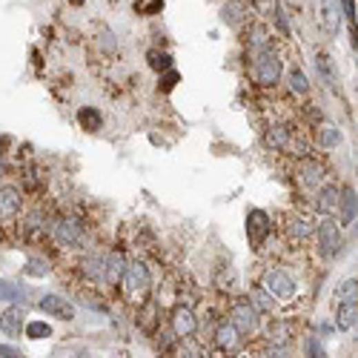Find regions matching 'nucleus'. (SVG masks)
<instances>
[{"instance_id":"4c0bfd02","label":"nucleus","mask_w":358,"mask_h":358,"mask_svg":"<svg viewBox=\"0 0 358 358\" xmlns=\"http://www.w3.org/2000/svg\"><path fill=\"white\" fill-rule=\"evenodd\" d=\"M178 81H181V74H178L175 69H169V72H163V74H161V81H158V86H161V92H172Z\"/></svg>"},{"instance_id":"a19ab883","label":"nucleus","mask_w":358,"mask_h":358,"mask_svg":"<svg viewBox=\"0 0 358 358\" xmlns=\"http://www.w3.org/2000/svg\"><path fill=\"white\" fill-rule=\"evenodd\" d=\"M3 172H6V163H3V158H0V178H3Z\"/></svg>"},{"instance_id":"37998d69","label":"nucleus","mask_w":358,"mask_h":358,"mask_svg":"<svg viewBox=\"0 0 358 358\" xmlns=\"http://www.w3.org/2000/svg\"><path fill=\"white\" fill-rule=\"evenodd\" d=\"M69 3H74V6H81V3H83V0H69Z\"/></svg>"},{"instance_id":"f704fd0d","label":"nucleus","mask_w":358,"mask_h":358,"mask_svg":"<svg viewBox=\"0 0 358 358\" xmlns=\"http://www.w3.org/2000/svg\"><path fill=\"white\" fill-rule=\"evenodd\" d=\"M258 358H295L292 347H272V344H263L261 350H252Z\"/></svg>"},{"instance_id":"412c9836","label":"nucleus","mask_w":358,"mask_h":358,"mask_svg":"<svg viewBox=\"0 0 358 358\" xmlns=\"http://www.w3.org/2000/svg\"><path fill=\"white\" fill-rule=\"evenodd\" d=\"M358 321V301H347V304H335V330H352Z\"/></svg>"},{"instance_id":"c756f323","label":"nucleus","mask_w":358,"mask_h":358,"mask_svg":"<svg viewBox=\"0 0 358 358\" xmlns=\"http://www.w3.org/2000/svg\"><path fill=\"white\" fill-rule=\"evenodd\" d=\"M347 301H358V278H347L335 287V304H347Z\"/></svg>"},{"instance_id":"cd10ccee","label":"nucleus","mask_w":358,"mask_h":358,"mask_svg":"<svg viewBox=\"0 0 358 358\" xmlns=\"http://www.w3.org/2000/svg\"><path fill=\"white\" fill-rule=\"evenodd\" d=\"M338 23H341V17H338V6L332 3V0H324V3H321V26H324V32L335 34Z\"/></svg>"},{"instance_id":"bb28decb","label":"nucleus","mask_w":358,"mask_h":358,"mask_svg":"<svg viewBox=\"0 0 358 358\" xmlns=\"http://www.w3.org/2000/svg\"><path fill=\"white\" fill-rule=\"evenodd\" d=\"M78 123L86 129V132H98L103 126V118H101V112L95 106H81L78 109Z\"/></svg>"},{"instance_id":"5701e85b","label":"nucleus","mask_w":358,"mask_h":358,"mask_svg":"<svg viewBox=\"0 0 358 358\" xmlns=\"http://www.w3.org/2000/svg\"><path fill=\"white\" fill-rule=\"evenodd\" d=\"M243 17H250V9H247L243 0H230V3L221 9V21L227 26H241Z\"/></svg>"},{"instance_id":"72a5a7b5","label":"nucleus","mask_w":358,"mask_h":358,"mask_svg":"<svg viewBox=\"0 0 358 358\" xmlns=\"http://www.w3.org/2000/svg\"><path fill=\"white\" fill-rule=\"evenodd\" d=\"M46 272H49V263L43 258L23 261V275H29V278H46Z\"/></svg>"},{"instance_id":"a878e982","label":"nucleus","mask_w":358,"mask_h":358,"mask_svg":"<svg viewBox=\"0 0 358 358\" xmlns=\"http://www.w3.org/2000/svg\"><path fill=\"white\" fill-rule=\"evenodd\" d=\"M23 335L29 338V341H43V338H52V324L43 321V318H32V321H26V327H23Z\"/></svg>"},{"instance_id":"0eeeda50","label":"nucleus","mask_w":358,"mask_h":358,"mask_svg":"<svg viewBox=\"0 0 358 358\" xmlns=\"http://www.w3.org/2000/svg\"><path fill=\"white\" fill-rule=\"evenodd\" d=\"M210 341H212V347H215L223 358H227V355H235V352H241V350H243V344H247V341H243V338H241V332L232 327L230 318H221L218 327L212 330V338H210Z\"/></svg>"},{"instance_id":"6e6552de","label":"nucleus","mask_w":358,"mask_h":358,"mask_svg":"<svg viewBox=\"0 0 358 358\" xmlns=\"http://www.w3.org/2000/svg\"><path fill=\"white\" fill-rule=\"evenodd\" d=\"M261 335H263V344H272V347H292L295 341V324L287 321V318H270L267 324L261 327Z\"/></svg>"},{"instance_id":"20e7f679","label":"nucleus","mask_w":358,"mask_h":358,"mask_svg":"<svg viewBox=\"0 0 358 358\" xmlns=\"http://www.w3.org/2000/svg\"><path fill=\"white\" fill-rule=\"evenodd\" d=\"M261 287L267 290L278 304H290V301H295V295H298L295 278L284 267H270L267 272H263V278H261Z\"/></svg>"},{"instance_id":"f3484780","label":"nucleus","mask_w":358,"mask_h":358,"mask_svg":"<svg viewBox=\"0 0 358 358\" xmlns=\"http://www.w3.org/2000/svg\"><path fill=\"white\" fill-rule=\"evenodd\" d=\"M21 206H23V195L17 186H12V183L0 186V218H14L21 212Z\"/></svg>"},{"instance_id":"4be33fe9","label":"nucleus","mask_w":358,"mask_h":358,"mask_svg":"<svg viewBox=\"0 0 358 358\" xmlns=\"http://www.w3.org/2000/svg\"><path fill=\"white\" fill-rule=\"evenodd\" d=\"M315 69H318V74H321V81L327 83V86H338V66H335V61L330 58L327 52H318L315 54Z\"/></svg>"},{"instance_id":"c03bdc74","label":"nucleus","mask_w":358,"mask_h":358,"mask_svg":"<svg viewBox=\"0 0 358 358\" xmlns=\"http://www.w3.org/2000/svg\"><path fill=\"white\" fill-rule=\"evenodd\" d=\"M355 330H358V321H355Z\"/></svg>"},{"instance_id":"e433bc0d","label":"nucleus","mask_w":358,"mask_h":358,"mask_svg":"<svg viewBox=\"0 0 358 358\" xmlns=\"http://www.w3.org/2000/svg\"><path fill=\"white\" fill-rule=\"evenodd\" d=\"M232 281H235L232 267H230V270H227V267H221V270H218V275H215V287H218L221 292H227V290L232 287Z\"/></svg>"},{"instance_id":"423d86ee","label":"nucleus","mask_w":358,"mask_h":358,"mask_svg":"<svg viewBox=\"0 0 358 358\" xmlns=\"http://www.w3.org/2000/svg\"><path fill=\"white\" fill-rule=\"evenodd\" d=\"M169 330H172V335L178 338V341H192L201 330L195 310L186 307V304H175L172 312H169Z\"/></svg>"},{"instance_id":"9d476101","label":"nucleus","mask_w":358,"mask_h":358,"mask_svg":"<svg viewBox=\"0 0 358 358\" xmlns=\"http://www.w3.org/2000/svg\"><path fill=\"white\" fill-rule=\"evenodd\" d=\"M54 238H58L61 247H86L89 243L83 223L74 221V218H63V221L54 223Z\"/></svg>"},{"instance_id":"9b49d317","label":"nucleus","mask_w":358,"mask_h":358,"mask_svg":"<svg viewBox=\"0 0 358 358\" xmlns=\"http://www.w3.org/2000/svg\"><path fill=\"white\" fill-rule=\"evenodd\" d=\"M270 232H272L270 215L263 212V210H250L247 212V238H250V243H252L255 250L263 247V241L270 238Z\"/></svg>"},{"instance_id":"f257e3e1","label":"nucleus","mask_w":358,"mask_h":358,"mask_svg":"<svg viewBox=\"0 0 358 358\" xmlns=\"http://www.w3.org/2000/svg\"><path fill=\"white\" fill-rule=\"evenodd\" d=\"M121 287H123V295L132 301V304H138V307L146 304V301H149V290H152V270L146 267V261L135 258V261L126 263V272H123Z\"/></svg>"},{"instance_id":"a18cd8bd","label":"nucleus","mask_w":358,"mask_h":358,"mask_svg":"<svg viewBox=\"0 0 358 358\" xmlns=\"http://www.w3.org/2000/svg\"><path fill=\"white\" fill-rule=\"evenodd\" d=\"M321 3H324V0H321Z\"/></svg>"},{"instance_id":"6ab92c4d","label":"nucleus","mask_w":358,"mask_h":358,"mask_svg":"<svg viewBox=\"0 0 358 358\" xmlns=\"http://www.w3.org/2000/svg\"><path fill=\"white\" fill-rule=\"evenodd\" d=\"M338 215H341L338 223H344V227H350V223L358 218V195H355L352 186H344L341 190V198H338Z\"/></svg>"},{"instance_id":"393cba45","label":"nucleus","mask_w":358,"mask_h":358,"mask_svg":"<svg viewBox=\"0 0 358 358\" xmlns=\"http://www.w3.org/2000/svg\"><path fill=\"white\" fill-rule=\"evenodd\" d=\"M81 272L95 284V281H103V255L98 252H89L83 261H81Z\"/></svg>"},{"instance_id":"473e14b6","label":"nucleus","mask_w":358,"mask_h":358,"mask_svg":"<svg viewBox=\"0 0 358 358\" xmlns=\"http://www.w3.org/2000/svg\"><path fill=\"white\" fill-rule=\"evenodd\" d=\"M0 301H12V304H26V292L12 284V281H0Z\"/></svg>"},{"instance_id":"2eb2a0df","label":"nucleus","mask_w":358,"mask_h":358,"mask_svg":"<svg viewBox=\"0 0 358 358\" xmlns=\"http://www.w3.org/2000/svg\"><path fill=\"white\" fill-rule=\"evenodd\" d=\"M292 141H295V132L290 126H284V123H275V126H270L267 132H263V143H267L270 149H278V152H290Z\"/></svg>"},{"instance_id":"aec40b11","label":"nucleus","mask_w":358,"mask_h":358,"mask_svg":"<svg viewBox=\"0 0 358 358\" xmlns=\"http://www.w3.org/2000/svg\"><path fill=\"white\" fill-rule=\"evenodd\" d=\"M287 235L292 241H298V243H304V241H310L315 235V223L310 218H304V215H292L287 221Z\"/></svg>"},{"instance_id":"ddd939ff","label":"nucleus","mask_w":358,"mask_h":358,"mask_svg":"<svg viewBox=\"0 0 358 358\" xmlns=\"http://www.w3.org/2000/svg\"><path fill=\"white\" fill-rule=\"evenodd\" d=\"M23 327H26V307L21 304H12L0 312V332L6 338H17L23 335Z\"/></svg>"},{"instance_id":"c85d7f7f","label":"nucleus","mask_w":358,"mask_h":358,"mask_svg":"<svg viewBox=\"0 0 358 358\" xmlns=\"http://www.w3.org/2000/svg\"><path fill=\"white\" fill-rule=\"evenodd\" d=\"M247 43H250V52H252V54H258V52H263V49H270V46H272L270 32L263 29V26H252V29H250Z\"/></svg>"},{"instance_id":"ea45409f","label":"nucleus","mask_w":358,"mask_h":358,"mask_svg":"<svg viewBox=\"0 0 358 358\" xmlns=\"http://www.w3.org/2000/svg\"><path fill=\"white\" fill-rule=\"evenodd\" d=\"M227 358H258V355H255V352H243V350H241V352H235V355H227Z\"/></svg>"},{"instance_id":"7c9ffc66","label":"nucleus","mask_w":358,"mask_h":358,"mask_svg":"<svg viewBox=\"0 0 358 358\" xmlns=\"http://www.w3.org/2000/svg\"><path fill=\"white\" fill-rule=\"evenodd\" d=\"M146 63L149 66H152L155 72H169V69H172V54H166V52H158V49H149L146 52Z\"/></svg>"},{"instance_id":"1a4fd4ad","label":"nucleus","mask_w":358,"mask_h":358,"mask_svg":"<svg viewBox=\"0 0 358 358\" xmlns=\"http://www.w3.org/2000/svg\"><path fill=\"white\" fill-rule=\"evenodd\" d=\"M295 178H298L301 186H307V190H321V186H324V178H327V169H324V163L318 161V158L307 155V158L298 161Z\"/></svg>"},{"instance_id":"2f4dec72","label":"nucleus","mask_w":358,"mask_h":358,"mask_svg":"<svg viewBox=\"0 0 358 358\" xmlns=\"http://www.w3.org/2000/svg\"><path fill=\"white\" fill-rule=\"evenodd\" d=\"M315 143L321 146V149H335L338 143H341V132H338L335 126H324V129H318Z\"/></svg>"},{"instance_id":"b1692460","label":"nucleus","mask_w":358,"mask_h":358,"mask_svg":"<svg viewBox=\"0 0 358 358\" xmlns=\"http://www.w3.org/2000/svg\"><path fill=\"white\" fill-rule=\"evenodd\" d=\"M287 89H290V95H295V98H307L310 95V81H307L304 69L292 66L287 72Z\"/></svg>"},{"instance_id":"c9c22d12","label":"nucleus","mask_w":358,"mask_h":358,"mask_svg":"<svg viewBox=\"0 0 358 358\" xmlns=\"http://www.w3.org/2000/svg\"><path fill=\"white\" fill-rule=\"evenodd\" d=\"M304 358H330L327 350L318 344V338H307L304 341Z\"/></svg>"},{"instance_id":"dca6fc26","label":"nucleus","mask_w":358,"mask_h":358,"mask_svg":"<svg viewBox=\"0 0 358 358\" xmlns=\"http://www.w3.org/2000/svg\"><path fill=\"white\" fill-rule=\"evenodd\" d=\"M247 298H250V304H252L263 318H275V312H278V307H281L278 301H275L267 290H263L261 284H252L250 292H247Z\"/></svg>"},{"instance_id":"4468645a","label":"nucleus","mask_w":358,"mask_h":358,"mask_svg":"<svg viewBox=\"0 0 358 358\" xmlns=\"http://www.w3.org/2000/svg\"><path fill=\"white\" fill-rule=\"evenodd\" d=\"M126 255L121 252V250H115V252H109V255H103V281L109 287H118L121 281H123V272H126Z\"/></svg>"},{"instance_id":"58836bf2","label":"nucleus","mask_w":358,"mask_h":358,"mask_svg":"<svg viewBox=\"0 0 358 358\" xmlns=\"http://www.w3.org/2000/svg\"><path fill=\"white\" fill-rule=\"evenodd\" d=\"M0 358H29L23 350H17L12 344H0Z\"/></svg>"},{"instance_id":"79ce46f5","label":"nucleus","mask_w":358,"mask_h":358,"mask_svg":"<svg viewBox=\"0 0 358 358\" xmlns=\"http://www.w3.org/2000/svg\"><path fill=\"white\" fill-rule=\"evenodd\" d=\"M290 6H295V9H301V0H287Z\"/></svg>"},{"instance_id":"f03ea898","label":"nucleus","mask_w":358,"mask_h":358,"mask_svg":"<svg viewBox=\"0 0 358 358\" xmlns=\"http://www.w3.org/2000/svg\"><path fill=\"white\" fill-rule=\"evenodd\" d=\"M230 321H232V327L241 332V338L243 341H252L255 335H261V327H263V315L250 304V298L247 295H241V298H235L232 304H230Z\"/></svg>"},{"instance_id":"39448f33","label":"nucleus","mask_w":358,"mask_h":358,"mask_svg":"<svg viewBox=\"0 0 358 358\" xmlns=\"http://www.w3.org/2000/svg\"><path fill=\"white\" fill-rule=\"evenodd\" d=\"M315 238H318V255L321 258H335L341 252V223L332 221V218H321L315 223Z\"/></svg>"},{"instance_id":"f8f14e48","label":"nucleus","mask_w":358,"mask_h":358,"mask_svg":"<svg viewBox=\"0 0 358 358\" xmlns=\"http://www.w3.org/2000/svg\"><path fill=\"white\" fill-rule=\"evenodd\" d=\"M37 307H41L46 315L58 318V321H72L74 318V304L69 298H63L61 292H46L41 301H37Z\"/></svg>"},{"instance_id":"7ed1b4c3","label":"nucleus","mask_w":358,"mask_h":358,"mask_svg":"<svg viewBox=\"0 0 358 358\" xmlns=\"http://www.w3.org/2000/svg\"><path fill=\"white\" fill-rule=\"evenodd\" d=\"M281 74H284V58L275 52V46L252 54V78L261 89H275Z\"/></svg>"},{"instance_id":"a211bd4d","label":"nucleus","mask_w":358,"mask_h":358,"mask_svg":"<svg viewBox=\"0 0 358 358\" xmlns=\"http://www.w3.org/2000/svg\"><path fill=\"white\" fill-rule=\"evenodd\" d=\"M338 198H341V190L332 183H324L321 190L315 192V210L321 212L324 218H330L332 212H338Z\"/></svg>"}]
</instances>
